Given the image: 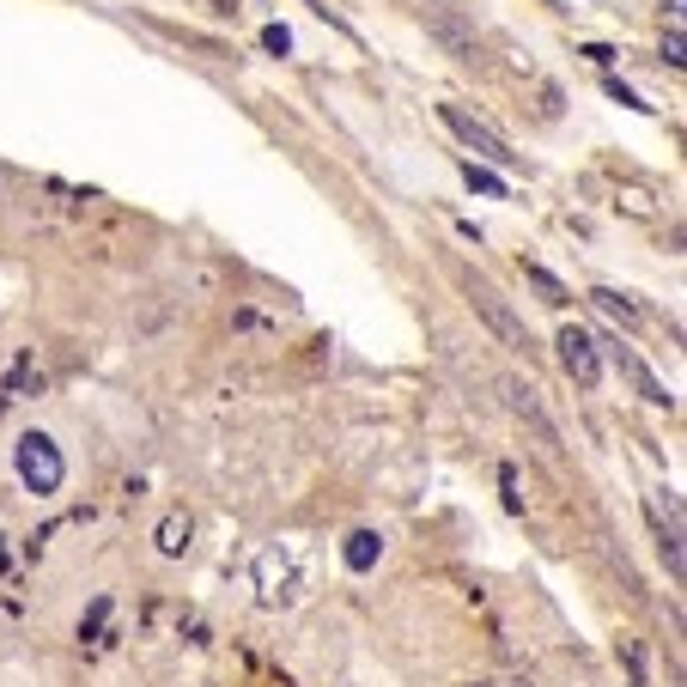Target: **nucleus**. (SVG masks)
Wrapping results in <instances>:
<instances>
[{
	"mask_svg": "<svg viewBox=\"0 0 687 687\" xmlns=\"http://www.w3.org/2000/svg\"><path fill=\"white\" fill-rule=\"evenodd\" d=\"M13 463H19V481H25L37 499H55L61 481H67V456H61V444H55L49 432H25L19 450H13Z\"/></svg>",
	"mask_w": 687,
	"mask_h": 687,
	"instance_id": "nucleus-1",
	"label": "nucleus"
},
{
	"mask_svg": "<svg viewBox=\"0 0 687 687\" xmlns=\"http://www.w3.org/2000/svg\"><path fill=\"white\" fill-rule=\"evenodd\" d=\"M298 590H304V578H298L292 554H286V548H262V554H256V602H262V608H292Z\"/></svg>",
	"mask_w": 687,
	"mask_h": 687,
	"instance_id": "nucleus-2",
	"label": "nucleus"
},
{
	"mask_svg": "<svg viewBox=\"0 0 687 687\" xmlns=\"http://www.w3.org/2000/svg\"><path fill=\"white\" fill-rule=\"evenodd\" d=\"M469 298H475V317H481V323H487V329L511 347V353H529V329H523V317L511 311V304H505L487 280H469Z\"/></svg>",
	"mask_w": 687,
	"mask_h": 687,
	"instance_id": "nucleus-3",
	"label": "nucleus"
},
{
	"mask_svg": "<svg viewBox=\"0 0 687 687\" xmlns=\"http://www.w3.org/2000/svg\"><path fill=\"white\" fill-rule=\"evenodd\" d=\"M499 396H505V408L536 432V444L542 450H560V426L548 420V408H542V390L536 384H517V377H499Z\"/></svg>",
	"mask_w": 687,
	"mask_h": 687,
	"instance_id": "nucleus-4",
	"label": "nucleus"
},
{
	"mask_svg": "<svg viewBox=\"0 0 687 687\" xmlns=\"http://www.w3.org/2000/svg\"><path fill=\"white\" fill-rule=\"evenodd\" d=\"M438 116H444V128H450L456 140H463L469 152H481V159H493V165H517V152H511V146H505L487 122H475L463 104H438Z\"/></svg>",
	"mask_w": 687,
	"mask_h": 687,
	"instance_id": "nucleus-5",
	"label": "nucleus"
},
{
	"mask_svg": "<svg viewBox=\"0 0 687 687\" xmlns=\"http://www.w3.org/2000/svg\"><path fill=\"white\" fill-rule=\"evenodd\" d=\"M554 347H560V365H566V377L578 390H596L602 384V353H596V335H584V329H560L554 335Z\"/></svg>",
	"mask_w": 687,
	"mask_h": 687,
	"instance_id": "nucleus-6",
	"label": "nucleus"
},
{
	"mask_svg": "<svg viewBox=\"0 0 687 687\" xmlns=\"http://www.w3.org/2000/svg\"><path fill=\"white\" fill-rule=\"evenodd\" d=\"M608 347H615V359H621V371L633 377V390H639V396H645L651 408H675V396H669V390L657 384V377H651V365H645V359H639L633 347H621V341H608Z\"/></svg>",
	"mask_w": 687,
	"mask_h": 687,
	"instance_id": "nucleus-7",
	"label": "nucleus"
},
{
	"mask_svg": "<svg viewBox=\"0 0 687 687\" xmlns=\"http://www.w3.org/2000/svg\"><path fill=\"white\" fill-rule=\"evenodd\" d=\"M426 31H432V37H438V43H444L456 61H481V43H475L463 25H456L450 13H426Z\"/></svg>",
	"mask_w": 687,
	"mask_h": 687,
	"instance_id": "nucleus-8",
	"label": "nucleus"
},
{
	"mask_svg": "<svg viewBox=\"0 0 687 687\" xmlns=\"http://www.w3.org/2000/svg\"><path fill=\"white\" fill-rule=\"evenodd\" d=\"M189 536H195V517H189V511H165V517H159V529H152V542H159V554H165V560L189 554Z\"/></svg>",
	"mask_w": 687,
	"mask_h": 687,
	"instance_id": "nucleus-9",
	"label": "nucleus"
},
{
	"mask_svg": "<svg viewBox=\"0 0 687 687\" xmlns=\"http://www.w3.org/2000/svg\"><path fill=\"white\" fill-rule=\"evenodd\" d=\"M341 560H347L353 572H371L377 560H384V536H377V529H353L347 548H341Z\"/></svg>",
	"mask_w": 687,
	"mask_h": 687,
	"instance_id": "nucleus-10",
	"label": "nucleus"
},
{
	"mask_svg": "<svg viewBox=\"0 0 687 687\" xmlns=\"http://www.w3.org/2000/svg\"><path fill=\"white\" fill-rule=\"evenodd\" d=\"M590 304H596V311H608L615 323H627V329L639 323V304H633L627 292H615V286H596V292H590Z\"/></svg>",
	"mask_w": 687,
	"mask_h": 687,
	"instance_id": "nucleus-11",
	"label": "nucleus"
},
{
	"mask_svg": "<svg viewBox=\"0 0 687 687\" xmlns=\"http://www.w3.org/2000/svg\"><path fill=\"white\" fill-rule=\"evenodd\" d=\"M523 280H529V286L542 292V304H566V298H572V292H566V286H560V280H554V274L542 268V262H523Z\"/></svg>",
	"mask_w": 687,
	"mask_h": 687,
	"instance_id": "nucleus-12",
	"label": "nucleus"
},
{
	"mask_svg": "<svg viewBox=\"0 0 687 687\" xmlns=\"http://www.w3.org/2000/svg\"><path fill=\"white\" fill-rule=\"evenodd\" d=\"M7 390H13V396H31V390H43V371H37L31 359H19V365H13V384H7Z\"/></svg>",
	"mask_w": 687,
	"mask_h": 687,
	"instance_id": "nucleus-13",
	"label": "nucleus"
},
{
	"mask_svg": "<svg viewBox=\"0 0 687 687\" xmlns=\"http://www.w3.org/2000/svg\"><path fill=\"white\" fill-rule=\"evenodd\" d=\"M463 177H469V189H481V195H505V177H493V171H481L475 159L463 165Z\"/></svg>",
	"mask_w": 687,
	"mask_h": 687,
	"instance_id": "nucleus-14",
	"label": "nucleus"
},
{
	"mask_svg": "<svg viewBox=\"0 0 687 687\" xmlns=\"http://www.w3.org/2000/svg\"><path fill=\"white\" fill-rule=\"evenodd\" d=\"M499 493H505V505H511V511H523V493H517V469H511V463L499 469Z\"/></svg>",
	"mask_w": 687,
	"mask_h": 687,
	"instance_id": "nucleus-15",
	"label": "nucleus"
},
{
	"mask_svg": "<svg viewBox=\"0 0 687 687\" xmlns=\"http://www.w3.org/2000/svg\"><path fill=\"white\" fill-rule=\"evenodd\" d=\"M262 43H268L274 55H286V49H292V31H286V25H268V31H262Z\"/></svg>",
	"mask_w": 687,
	"mask_h": 687,
	"instance_id": "nucleus-16",
	"label": "nucleus"
},
{
	"mask_svg": "<svg viewBox=\"0 0 687 687\" xmlns=\"http://www.w3.org/2000/svg\"><path fill=\"white\" fill-rule=\"evenodd\" d=\"M608 98H615V104H627V110H651V104H639V92H627L621 80H608Z\"/></svg>",
	"mask_w": 687,
	"mask_h": 687,
	"instance_id": "nucleus-17",
	"label": "nucleus"
},
{
	"mask_svg": "<svg viewBox=\"0 0 687 687\" xmlns=\"http://www.w3.org/2000/svg\"><path fill=\"white\" fill-rule=\"evenodd\" d=\"M469 687H536L529 675H487V681H469Z\"/></svg>",
	"mask_w": 687,
	"mask_h": 687,
	"instance_id": "nucleus-18",
	"label": "nucleus"
},
{
	"mask_svg": "<svg viewBox=\"0 0 687 687\" xmlns=\"http://www.w3.org/2000/svg\"><path fill=\"white\" fill-rule=\"evenodd\" d=\"M554 7H560V0H554Z\"/></svg>",
	"mask_w": 687,
	"mask_h": 687,
	"instance_id": "nucleus-19",
	"label": "nucleus"
}]
</instances>
